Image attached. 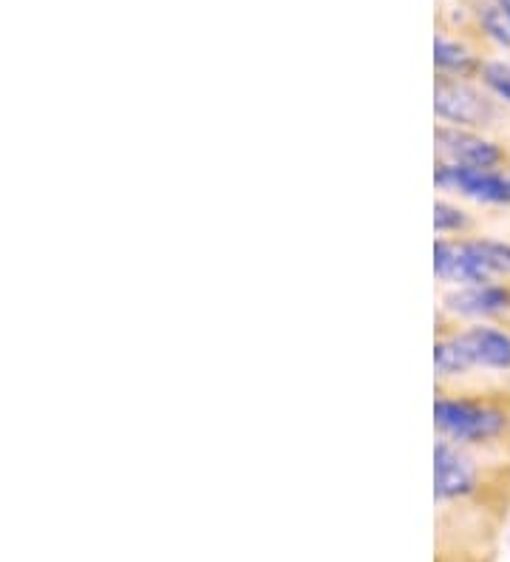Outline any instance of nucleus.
I'll return each mask as SVG.
<instances>
[{"mask_svg":"<svg viewBox=\"0 0 510 562\" xmlns=\"http://www.w3.org/2000/svg\"><path fill=\"white\" fill-rule=\"evenodd\" d=\"M476 256L483 261L490 281L510 279V241L502 239H471Z\"/></svg>","mask_w":510,"mask_h":562,"instance_id":"obj_11","label":"nucleus"},{"mask_svg":"<svg viewBox=\"0 0 510 562\" xmlns=\"http://www.w3.org/2000/svg\"><path fill=\"white\" fill-rule=\"evenodd\" d=\"M479 26H483V32L490 41L499 43L502 48H510V12L499 7L497 0L479 7Z\"/></svg>","mask_w":510,"mask_h":562,"instance_id":"obj_12","label":"nucleus"},{"mask_svg":"<svg viewBox=\"0 0 510 562\" xmlns=\"http://www.w3.org/2000/svg\"><path fill=\"white\" fill-rule=\"evenodd\" d=\"M434 367L440 378H463L474 370L468 352L456 336H445L434 344Z\"/></svg>","mask_w":510,"mask_h":562,"instance_id":"obj_10","label":"nucleus"},{"mask_svg":"<svg viewBox=\"0 0 510 562\" xmlns=\"http://www.w3.org/2000/svg\"><path fill=\"white\" fill-rule=\"evenodd\" d=\"M497 3H499V7H505V9H508V12H510V0H497Z\"/></svg>","mask_w":510,"mask_h":562,"instance_id":"obj_15","label":"nucleus"},{"mask_svg":"<svg viewBox=\"0 0 510 562\" xmlns=\"http://www.w3.org/2000/svg\"><path fill=\"white\" fill-rule=\"evenodd\" d=\"M434 273L445 284L456 288H471V284H488L483 261L476 256L474 245L468 241L437 239L434 245Z\"/></svg>","mask_w":510,"mask_h":562,"instance_id":"obj_6","label":"nucleus"},{"mask_svg":"<svg viewBox=\"0 0 510 562\" xmlns=\"http://www.w3.org/2000/svg\"><path fill=\"white\" fill-rule=\"evenodd\" d=\"M434 111L442 125L456 128H488L497 120V103L490 94L468 86L463 77H440L434 89Z\"/></svg>","mask_w":510,"mask_h":562,"instance_id":"obj_2","label":"nucleus"},{"mask_svg":"<svg viewBox=\"0 0 510 562\" xmlns=\"http://www.w3.org/2000/svg\"><path fill=\"white\" fill-rule=\"evenodd\" d=\"M434 63H437V69L454 77H468L474 75L476 69H483V66L476 63V57L471 55L468 46H463V43H456L451 41V37H442V35H437L434 41Z\"/></svg>","mask_w":510,"mask_h":562,"instance_id":"obj_9","label":"nucleus"},{"mask_svg":"<svg viewBox=\"0 0 510 562\" xmlns=\"http://www.w3.org/2000/svg\"><path fill=\"white\" fill-rule=\"evenodd\" d=\"M434 182L442 191L460 193L479 205L510 207V171L505 168H465V165L440 162Z\"/></svg>","mask_w":510,"mask_h":562,"instance_id":"obj_3","label":"nucleus"},{"mask_svg":"<svg viewBox=\"0 0 510 562\" xmlns=\"http://www.w3.org/2000/svg\"><path fill=\"white\" fill-rule=\"evenodd\" d=\"M434 424L445 440L456 446H483L499 440L508 432V412L476 398H451L440 395L434 401Z\"/></svg>","mask_w":510,"mask_h":562,"instance_id":"obj_1","label":"nucleus"},{"mask_svg":"<svg viewBox=\"0 0 510 562\" xmlns=\"http://www.w3.org/2000/svg\"><path fill=\"white\" fill-rule=\"evenodd\" d=\"M471 222L468 216H465L460 207L449 205V202H437L434 207V227H437V234L440 236H449V234H460V231H465Z\"/></svg>","mask_w":510,"mask_h":562,"instance_id":"obj_14","label":"nucleus"},{"mask_svg":"<svg viewBox=\"0 0 510 562\" xmlns=\"http://www.w3.org/2000/svg\"><path fill=\"white\" fill-rule=\"evenodd\" d=\"M479 486V469L474 458L463 452V446L451 440H437L434 449V497L437 503L463 501Z\"/></svg>","mask_w":510,"mask_h":562,"instance_id":"obj_4","label":"nucleus"},{"mask_svg":"<svg viewBox=\"0 0 510 562\" xmlns=\"http://www.w3.org/2000/svg\"><path fill=\"white\" fill-rule=\"evenodd\" d=\"M454 336L468 352L474 370L510 372V333L494 324H471Z\"/></svg>","mask_w":510,"mask_h":562,"instance_id":"obj_7","label":"nucleus"},{"mask_svg":"<svg viewBox=\"0 0 510 562\" xmlns=\"http://www.w3.org/2000/svg\"><path fill=\"white\" fill-rule=\"evenodd\" d=\"M437 151L442 162L465 165V168H502V145L483 137L479 131L456 128V125H440L437 128Z\"/></svg>","mask_w":510,"mask_h":562,"instance_id":"obj_5","label":"nucleus"},{"mask_svg":"<svg viewBox=\"0 0 510 562\" xmlns=\"http://www.w3.org/2000/svg\"><path fill=\"white\" fill-rule=\"evenodd\" d=\"M445 310L463 318H494L505 316L510 310V284L488 281L471 284L445 295Z\"/></svg>","mask_w":510,"mask_h":562,"instance_id":"obj_8","label":"nucleus"},{"mask_svg":"<svg viewBox=\"0 0 510 562\" xmlns=\"http://www.w3.org/2000/svg\"><path fill=\"white\" fill-rule=\"evenodd\" d=\"M479 75H483V82L485 89H488V94H494L499 100V103H505L510 109V66L508 63H485L483 69H479Z\"/></svg>","mask_w":510,"mask_h":562,"instance_id":"obj_13","label":"nucleus"}]
</instances>
